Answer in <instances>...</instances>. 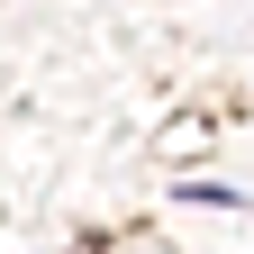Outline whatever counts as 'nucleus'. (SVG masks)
<instances>
[{"mask_svg": "<svg viewBox=\"0 0 254 254\" xmlns=\"http://www.w3.org/2000/svg\"><path fill=\"white\" fill-rule=\"evenodd\" d=\"M182 200H190V209H236V190H227V182H182Z\"/></svg>", "mask_w": 254, "mask_h": 254, "instance_id": "f257e3e1", "label": "nucleus"}]
</instances>
